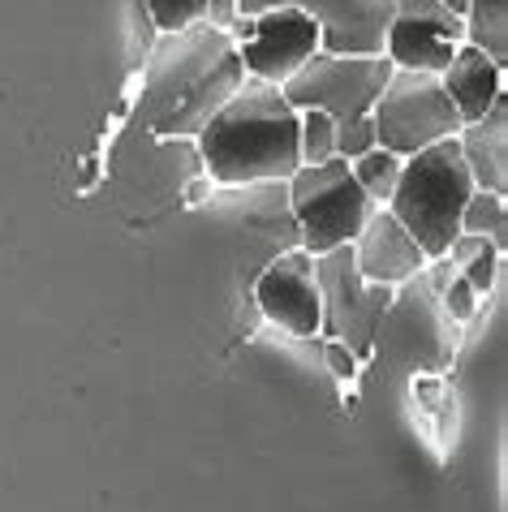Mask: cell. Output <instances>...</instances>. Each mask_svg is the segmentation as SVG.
I'll use <instances>...</instances> for the list:
<instances>
[{
  "instance_id": "1",
  "label": "cell",
  "mask_w": 508,
  "mask_h": 512,
  "mask_svg": "<svg viewBox=\"0 0 508 512\" xmlns=\"http://www.w3.org/2000/svg\"><path fill=\"white\" fill-rule=\"evenodd\" d=\"M199 151L211 181L220 186L289 181L302 168L298 112L289 108L280 87L246 78L229 104L203 125Z\"/></svg>"
},
{
  "instance_id": "2",
  "label": "cell",
  "mask_w": 508,
  "mask_h": 512,
  "mask_svg": "<svg viewBox=\"0 0 508 512\" xmlns=\"http://www.w3.org/2000/svg\"><path fill=\"white\" fill-rule=\"evenodd\" d=\"M392 78L388 56H336L319 52L293 74L280 95L293 112H323L336 130V155L354 164L375 147L371 112Z\"/></svg>"
},
{
  "instance_id": "3",
  "label": "cell",
  "mask_w": 508,
  "mask_h": 512,
  "mask_svg": "<svg viewBox=\"0 0 508 512\" xmlns=\"http://www.w3.org/2000/svg\"><path fill=\"white\" fill-rule=\"evenodd\" d=\"M474 194V177L461 160L457 138L401 160V181L388 198V216L414 237V246L431 259H444L461 233V211Z\"/></svg>"
},
{
  "instance_id": "4",
  "label": "cell",
  "mask_w": 508,
  "mask_h": 512,
  "mask_svg": "<svg viewBox=\"0 0 508 512\" xmlns=\"http://www.w3.org/2000/svg\"><path fill=\"white\" fill-rule=\"evenodd\" d=\"M289 211L298 224L302 250L310 259L354 246L366 220L375 216V203L358 190L349 160L332 155L328 164H302L289 177Z\"/></svg>"
},
{
  "instance_id": "5",
  "label": "cell",
  "mask_w": 508,
  "mask_h": 512,
  "mask_svg": "<svg viewBox=\"0 0 508 512\" xmlns=\"http://www.w3.org/2000/svg\"><path fill=\"white\" fill-rule=\"evenodd\" d=\"M371 125L375 147L401 155V160L461 134V117L444 82L435 74H405V69H392L388 87L371 112Z\"/></svg>"
},
{
  "instance_id": "6",
  "label": "cell",
  "mask_w": 508,
  "mask_h": 512,
  "mask_svg": "<svg viewBox=\"0 0 508 512\" xmlns=\"http://www.w3.org/2000/svg\"><path fill=\"white\" fill-rule=\"evenodd\" d=\"M315 280H319V297H323L319 332L341 340L358 362L371 358L375 353V327L384 323L392 289H384V284H366L358 276L354 250L349 246L332 250V254H319L315 259Z\"/></svg>"
},
{
  "instance_id": "7",
  "label": "cell",
  "mask_w": 508,
  "mask_h": 512,
  "mask_svg": "<svg viewBox=\"0 0 508 512\" xmlns=\"http://www.w3.org/2000/svg\"><path fill=\"white\" fill-rule=\"evenodd\" d=\"M323 52V26L298 5H276L250 18V35L237 44V61L254 82L285 87L310 56Z\"/></svg>"
},
{
  "instance_id": "8",
  "label": "cell",
  "mask_w": 508,
  "mask_h": 512,
  "mask_svg": "<svg viewBox=\"0 0 508 512\" xmlns=\"http://www.w3.org/2000/svg\"><path fill=\"white\" fill-rule=\"evenodd\" d=\"M465 44V22L440 0H397L388 31H384V56L392 69L405 74H435L440 78L453 52Z\"/></svg>"
},
{
  "instance_id": "9",
  "label": "cell",
  "mask_w": 508,
  "mask_h": 512,
  "mask_svg": "<svg viewBox=\"0 0 508 512\" xmlns=\"http://www.w3.org/2000/svg\"><path fill=\"white\" fill-rule=\"evenodd\" d=\"M254 306H259L263 319L285 327L289 336H319L323 297L315 280V259L306 250L280 254L254 284Z\"/></svg>"
},
{
  "instance_id": "10",
  "label": "cell",
  "mask_w": 508,
  "mask_h": 512,
  "mask_svg": "<svg viewBox=\"0 0 508 512\" xmlns=\"http://www.w3.org/2000/svg\"><path fill=\"white\" fill-rule=\"evenodd\" d=\"M349 250H354V267L366 284L397 289V284L414 280L418 272H427V254L388 216V207H375V216L366 220V229L358 233V241Z\"/></svg>"
},
{
  "instance_id": "11",
  "label": "cell",
  "mask_w": 508,
  "mask_h": 512,
  "mask_svg": "<svg viewBox=\"0 0 508 512\" xmlns=\"http://www.w3.org/2000/svg\"><path fill=\"white\" fill-rule=\"evenodd\" d=\"M448 99H453L457 117H461V130L474 121H483L491 104L504 95V65H496L483 48L474 44H461L453 52V61H448V69L440 74Z\"/></svg>"
},
{
  "instance_id": "12",
  "label": "cell",
  "mask_w": 508,
  "mask_h": 512,
  "mask_svg": "<svg viewBox=\"0 0 508 512\" xmlns=\"http://www.w3.org/2000/svg\"><path fill=\"white\" fill-rule=\"evenodd\" d=\"M461 160L474 177V190L504 194L508 190V95H500L483 121L457 134Z\"/></svg>"
},
{
  "instance_id": "13",
  "label": "cell",
  "mask_w": 508,
  "mask_h": 512,
  "mask_svg": "<svg viewBox=\"0 0 508 512\" xmlns=\"http://www.w3.org/2000/svg\"><path fill=\"white\" fill-rule=\"evenodd\" d=\"M242 82H246V69L237 61V52H224L220 65H211V74L194 82L186 91V99H177V112L160 121V134H194L199 138L203 125L229 104Z\"/></svg>"
},
{
  "instance_id": "14",
  "label": "cell",
  "mask_w": 508,
  "mask_h": 512,
  "mask_svg": "<svg viewBox=\"0 0 508 512\" xmlns=\"http://www.w3.org/2000/svg\"><path fill=\"white\" fill-rule=\"evenodd\" d=\"M465 44L483 48L496 65H508V0H465Z\"/></svg>"
},
{
  "instance_id": "15",
  "label": "cell",
  "mask_w": 508,
  "mask_h": 512,
  "mask_svg": "<svg viewBox=\"0 0 508 512\" xmlns=\"http://www.w3.org/2000/svg\"><path fill=\"white\" fill-rule=\"evenodd\" d=\"M349 173H354L358 190L371 198L375 207H388V198H392V190H397V181H401V155H392L384 147H371L366 155H358V160L349 164Z\"/></svg>"
},
{
  "instance_id": "16",
  "label": "cell",
  "mask_w": 508,
  "mask_h": 512,
  "mask_svg": "<svg viewBox=\"0 0 508 512\" xmlns=\"http://www.w3.org/2000/svg\"><path fill=\"white\" fill-rule=\"evenodd\" d=\"M461 233L483 237V241H491L496 250H504V233H508L504 194L474 190V194H470V203H465V211H461Z\"/></svg>"
},
{
  "instance_id": "17",
  "label": "cell",
  "mask_w": 508,
  "mask_h": 512,
  "mask_svg": "<svg viewBox=\"0 0 508 512\" xmlns=\"http://www.w3.org/2000/svg\"><path fill=\"white\" fill-rule=\"evenodd\" d=\"M298 155L302 164H328L336 155V130L323 112H298Z\"/></svg>"
},
{
  "instance_id": "18",
  "label": "cell",
  "mask_w": 508,
  "mask_h": 512,
  "mask_svg": "<svg viewBox=\"0 0 508 512\" xmlns=\"http://www.w3.org/2000/svg\"><path fill=\"white\" fill-rule=\"evenodd\" d=\"M147 9L164 35H181L207 18V0H147Z\"/></svg>"
},
{
  "instance_id": "19",
  "label": "cell",
  "mask_w": 508,
  "mask_h": 512,
  "mask_svg": "<svg viewBox=\"0 0 508 512\" xmlns=\"http://www.w3.org/2000/svg\"><path fill=\"white\" fill-rule=\"evenodd\" d=\"M496 272H500V250H496V246H491V241H487V246L478 250L474 259L465 263L457 276H461L465 284H470V289H474L478 297H483V293H491V289H496Z\"/></svg>"
},
{
  "instance_id": "20",
  "label": "cell",
  "mask_w": 508,
  "mask_h": 512,
  "mask_svg": "<svg viewBox=\"0 0 508 512\" xmlns=\"http://www.w3.org/2000/svg\"><path fill=\"white\" fill-rule=\"evenodd\" d=\"M440 306H444V315L453 323H465V319H474V310H478V293L461 276H453L448 280V289L440 293Z\"/></svg>"
},
{
  "instance_id": "21",
  "label": "cell",
  "mask_w": 508,
  "mask_h": 512,
  "mask_svg": "<svg viewBox=\"0 0 508 512\" xmlns=\"http://www.w3.org/2000/svg\"><path fill=\"white\" fill-rule=\"evenodd\" d=\"M323 358H328L332 375H341V379H354L358 375V358L341 345V340H328V345H323Z\"/></svg>"
},
{
  "instance_id": "22",
  "label": "cell",
  "mask_w": 508,
  "mask_h": 512,
  "mask_svg": "<svg viewBox=\"0 0 508 512\" xmlns=\"http://www.w3.org/2000/svg\"><path fill=\"white\" fill-rule=\"evenodd\" d=\"M237 5H242V0H207V22L220 26V31H229L237 22Z\"/></svg>"
},
{
  "instance_id": "23",
  "label": "cell",
  "mask_w": 508,
  "mask_h": 512,
  "mask_svg": "<svg viewBox=\"0 0 508 512\" xmlns=\"http://www.w3.org/2000/svg\"><path fill=\"white\" fill-rule=\"evenodd\" d=\"M440 5H444V9H453L457 18H465V0H440Z\"/></svg>"
}]
</instances>
